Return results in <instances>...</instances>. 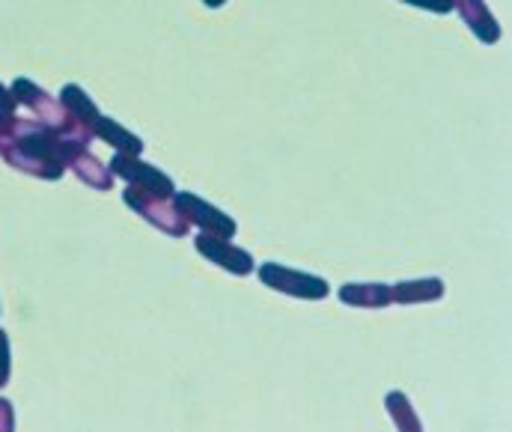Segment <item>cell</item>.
Masks as SVG:
<instances>
[{"instance_id": "cell-1", "label": "cell", "mask_w": 512, "mask_h": 432, "mask_svg": "<svg viewBox=\"0 0 512 432\" xmlns=\"http://www.w3.org/2000/svg\"><path fill=\"white\" fill-rule=\"evenodd\" d=\"M123 200L134 212H140L146 221H152L158 230H164L170 236H185L188 233V221L173 206V197H158V194H149V191H140V188H128Z\"/></svg>"}, {"instance_id": "cell-2", "label": "cell", "mask_w": 512, "mask_h": 432, "mask_svg": "<svg viewBox=\"0 0 512 432\" xmlns=\"http://www.w3.org/2000/svg\"><path fill=\"white\" fill-rule=\"evenodd\" d=\"M173 206L182 212V218L188 224H197L203 233L221 236V239H233L236 236V221L224 212H218L215 206H209L206 200L194 197V194H173Z\"/></svg>"}, {"instance_id": "cell-3", "label": "cell", "mask_w": 512, "mask_h": 432, "mask_svg": "<svg viewBox=\"0 0 512 432\" xmlns=\"http://www.w3.org/2000/svg\"><path fill=\"white\" fill-rule=\"evenodd\" d=\"M111 173H120L131 188H140V191H149V194H158V197H173V182L158 167L140 164L137 155L117 152L114 161H111Z\"/></svg>"}, {"instance_id": "cell-4", "label": "cell", "mask_w": 512, "mask_h": 432, "mask_svg": "<svg viewBox=\"0 0 512 432\" xmlns=\"http://www.w3.org/2000/svg\"><path fill=\"white\" fill-rule=\"evenodd\" d=\"M259 278L268 284V287L280 289V292H289V295H301V298H325L328 295V284L313 278V275H301V272H289L277 263H268L259 269Z\"/></svg>"}, {"instance_id": "cell-5", "label": "cell", "mask_w": 512, "mask_h": 432, "mask_svg": "<svg viewBox=\"0 0 512 432\" xmlns=\"http://www.w3.org/2000/svg\"><path fill=\"white\" fill-rule=\"evenodd\" d=\"M197 251L203 254V257H209L212 263H218V266H224L227 272H233V275H248L251 269H254V260H251V254L248 251H242V248H236V245H230V239H221V236H212V233H203V236H197Z\"/></svg>"}, {"instance_id": "cell-6", "label": "cell", "mask_w": 512, "mask_h": 432, "mask_svg": "<svg viewBox=\"0 0 512 432\" xmlns=\"http://www.w3.org/2000/svg\"><path fill=\"white\" fill-rule=\"evenodd\" d=\"M453 6H459L465 24H468L483 42H498V39H501V27H498V21L492 18V12L486 9L483 0H453Z\"/></svg>"}, {"instance_id": "cell-7", "label": "cell", "mask_w": 512, "mask_h": 432, "mask_svg": "<svg viewBox=\"0 0 512 432\" xmlns=\"http://www.w3.org/2000/svg\"><path fill=\"white\" fill-rule=\"evenodd\" d=\"M69 170H75V176H81L87 185H93V188H102V191H108L111 185H114V173L93 155V152H87V149H78L75 152V158L69 161Z\"/></svg>"}, {"instance_id": "cell-8", "label": "cell", "mask_w": 512, "mask_h": 432, "mask_svg": "<svg viewBox=\"0 0 512 432\" xmlns=\"http://www.w3.org/2000/svg\"><path fill=\"white\" fill-rule=\"evenodd\" d=\"M60 105H63L75 120H81V123H87V126H96V120H99V108H96L93 99H90L81 87H75V84L63 87Z\"/></svg>"}, {"instance_id": "cell-9", "label": "cell", "mask_w": 512, "mask_h": 432, "mask_svg": "<svg viewBox=\"0 0 512 432\" xmlns=\"http://www.w3.org/2000/svg\"><path fill=\"white\" fill-rule=\"evenodd\" d=\"M93 132L105 141V144L117 146L120 152H128V155H140V138H134V135H128L126 129L120 126V123H114V120H108V117H102L99 114V120H96V126H93Z\"/></svg>"}, {"instance_id": "cell-10", "label": "cell", "mask_w": 512, "mask_h": 432, "mask_svg": "<svg viewBox=\"0 0 512 432\" xmlns=\"http://www.w3.org/2000/svg\"><path fill=\"white\" fill-rule=\"evenodd\" d=\"M340 295H343V301L364 304V307H382V304H387L393 298L387 287H355V284L340 289Z\"/></svg>"}, {"instance_id": "cell-11", "label": "cell", "mask_w": 512, "mask_h": 432, "mask_svg": "<svg viewBox=\"0 0 512 432\" xmlns=\"http://www.w3.org/2000/svg\"><path fill=\"white\" fill-rule=\"evenodd\" d=\"M396 301H429L441 295V281H414V284H399L390 292Z\"/></svg>"}, {"instance_id": "cell-12", "label": "cell", "mask_w": 512, "mask_h": 432, "mask_svg": "<svg viewBox=\"0 0 512 432\" xmlns=\"http://www.w3.org/2000/svg\"><path fill=\"white\" fill-rule=\"evenodd\" d=\"M6 379H9V340L0 331V388L6 385Z\"/></svg>"}, {"instance_id": "cell-13", "label": "cell", "mask_w": 512, "mask_h": 432, "mask_svg": "<svg viewBox=\"0 0 512 432\" xmlns=\"http://www.w3.org/2000/svg\"><path fill=\"white\" fill-rule=\"evenodd\" d=\"M405 3H414V6L432 9V12H450L453 9V0H405Z\"/></svg>"}, {"instance_id": "cell-14", "label": "cell", "mask_w": 512, "mask_h": 432, "mask_svg": "<svg viewBox=\"0 0 512 432\" xmlns=\"http://www.w3.org/2000/svg\"><path fill=\"white\" fill-rule=\"evenodd\" d=\"M18 108V102H15V96H12V90H6L3 84H0V111H15Z\"/></svg>"}, {"instance_id": "cell-15", "label": "cell", "mask_w": 512, "mask_h": 432, "mask_svg": "<svg viewBox=\"0 0 512 432\" xmlns=\"http://www.w3.org/2000/svg\"><path fill=\"white\" fill-rule=\"evenodd\" d=\"M0 427L9 430L12 427V406L6 400H0Z\"/></svg>"}, {"instance_id": "cell-16", "label": "cell", "mask_w": 512, "mask_h": 432, "mask_svg": "<svg viewBox=\"0 0 512 432\" xmlns=\"http://www.w3.org/2000/svg\"><path fill=\"white\" fill-rule=\"evenodd\" d=\"M206 3H209V6H221L224 0H206Z\"/></svg>"}]
</instances>
